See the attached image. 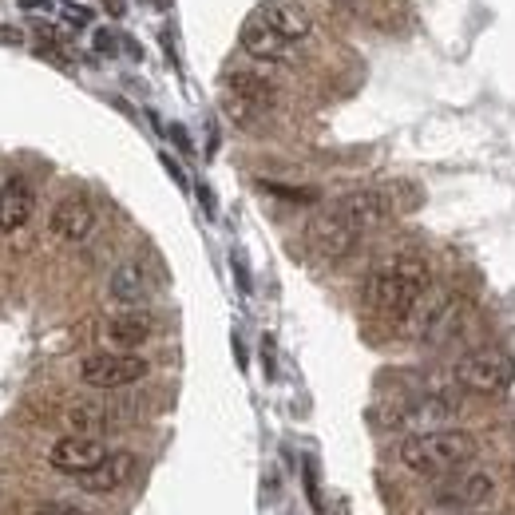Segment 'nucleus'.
<instances>
[{"mask_svg":"<svg viewBox=\"0 0 515 515\" xmlns=\"http://www.w3.org/2000/svg\"><path fill=\"white\" fill-rule=\"evenodd\" d=\"M432 286V270L420 254H397L389 262H381L369 282H365V302L385 313V317H409L416 302L428 294Z\"/></svg>","mask_w":515,"mask_h":515,"instance_id":"1","label":"nucleus"},{"mask_svg":"<svg viewBox=\"0 0 515 515\" xmlns=\"http://www.w3.org/2000/svg\"><path fill=\"white\" fill-rule=\"evenodd\" d=\"M480 452V440L464 428H428V432H412L401 444V464L416 476H448L464 464H472Z\"/></svg>","mask_w":515,"mask_h":515,"instance_id":"2","label":"nucleus"},{"mask_svg":"<svg viewBox=\"0 0 515 515\" xmlns=\"http://www.w3.org/2000/svg\"><path fill=\"white\" fill-rule=\"evenodd\" d=\"M464 313H468V302H464L456 290H444V294H436L432 302L420 298L416 309L409 313V325L424 345H440V341H448V337L464 325Z\"/></svg>","mask_w":515,"mask_h":515,"instance_id":"3","label":"nucleus"},{"mask_svg":"<svg viewBox=\"0 0 515 515\" xmlns=\"http://www.w3.org/2000/svg\"><path fill=\"white\" fill-rule=\"evenodd\" d=\"M515 377V361L500 349H480V353H468L460 365H456V385L468 389V393H480V397H496L512 385Z\"/></svg>","mask_w":515,"mask_h":515,"instance_id":"4","label":"nucleus"},{"mask_svg":"<svg viewBox=\"0 0 515 515\" xmlns=\"http://www.w3.org/2000/svg\"><path fill=\"white\" fill-rule=\"evenodd\" d=\"M151 373L147 357L139 353H123V349H111V353H92L80 361V381L92 385V389H127L135 381H143Z\"/></svg>","mask_w":515,"mask_h":515,"instance_id":"5","label":"nucleus"},{"mask_svg":"<svg viewBox=\"0 0 515 515\" xmlns=\"http://www.w3.org/2000/svg\"><path fill=\"white\" fill-rule=\"evenodd\" d=\"M500 492V480H496V472H488V468H480V472H464V476H456L452 484H444L436 496H432V504L436 508H444V512H476V508H484V504H492V496Z\"/></svg>","mask_w":515,"mask_h":515,"instance_id":"6","label":"nucleus"},{"mask_svg":"<svg viewBox=\"0 0 515 515\" xmlns=\"http://www.w3.org/2000/svg\"><path fill=\"white\" fill-rule=\"evenodd\" d=\"M333 210L357 230V234H369V230H377V226H385L389 222V214L397 210L393 203V191H381V187H365V191H349V195H341Z\"/></svg>","mask_w":515,"mask_h":515,"instance_id":"7","label":"nucleus"},{"mask_svg":"<svg viewBox=\"0 0 515 515\" xmlns=\"http://www.w3.org/2000/svg\"><path fill=\"white\" fill-rule=\"evenodd\" d=\"M361 242V234L329 206V210H321L313 222H309V246L321 254V258H329V262H337V258H345V254H353V246Z\"/></svg>","mask_w":515,"mask_h":515,"instance_id":"8","label":"nucleus"},{"mask_svg":"<svg viewBox=\"0 0 515 515\" xmlns=\"http://www.w3.org/2000/svg\"><path fill=\"white\" fill-rule=\"evenodd\" d=\"M103 456H107L103 440L88 436V432H72V436H64V440H56V444H52V452H48V464H52L56 472L84 476V472H92V468L100 464Z\"/></svg>","mask_w":515,"mask_h":515,"instance_id":"9","label":"nucleus"},{"mask_svg":"<svg viewBox=\"0 0 515 515\" xmlns=\"http://www.w3.org/2000/svg\"><path fill=\"white\" fill-rule=\"evenodd\" d=\"M135 472H139V456H135V452H107L92 472H84V476H76V480H80L84 492L107 496V492H119L123 484H131Z\"/></svg>","mask_w":515,"mask_h":515,"instance_id":"10","label":"nucleus"},{"mask_svg":"<svg viewBox=\"0 0 515 515\" xmlns=\"http://www.w3.org/2000/svg\"><path fill=\"white\" fill-rule=\"evenodd\" d=\"M151 337H155V317L139 306H127L123 313L107 317V325H103V341L115 345V349H123V353L147 345Z\"/></svg>","mask_w":515,"mask_h":515,"instance_id":"11","label":"nucleus"},{"mask_svg":"<svg viewBox=\"0 0 515 515\" xmlns=\"http://www.w3.org/2000/svg\"><path fill=\"white\" fill-rule=\"evenodd\" d=\"M242 48L254 60H270V64H290L294 60V40H286L282 32H274L262 16H250L242 24Z\"/></svg>","mask_w":515,"mask_h":515,"instance_id":"12","label":"nucleus"},{"mask_svg":"<svg viewBox=\"0 0 515 515\" xmlns=\"http://www.w3.org/2000/svg\"><path fill=\"white\" fill-rule=\"evenodd\" d=\"M48 226H52V234L60 242H84L96 230V206L88 203L84 195H68V199L56 203Z\"/></svg>","mask_w":515,"mask_h":515,"instance_id":"13","label":"nucleus"},{"mask_svg":"<svg viewBox=\"0 0 515 515\" xmlns=\"http://www.w3.org/2000/svg\"><path fill=\"white\" fill-rule=\"evenodd\" d=\"M151 290H155L151 270H147V262H139V258L115 266L111 278H107V294H111V302H119V306H143V302L151 298Z\"/></svg>","mask_w":515,"mask_h":515,"instance_id":"14","label":"nucleus"},{"mask_svg":"<svg viewBox=\"0 0 515 515\" xmlns=\"http://www.w3.org/2000/svg\"><path fill=\"white\" fill-rule=\"evenodd\" d=\"M36 210V191L24 175H12L4 187H0V230L4 234H16L20 226H28Z\"/></svg>","mask_w":515,"mask_h":515,"instance_id":"15","label":"nucleus"},{"mask_svg":"<svg viewBox=\"0 0 515 515\" xmlns=\"http://www.w3.org/2000/svg\"><path fill=\"white\" fill-rule=\"evenodd\" d=\"M254 16H262L274 32H282L286 40H302L313 32V16H309L302 4H294V0H262L258 8H254Z\"/></svg>","mask_w":515,"mask_h":515,"instance_id":"16","label":"nucleus"},{"mask_svg":"<svg viewBox=\"0 0 515 515\" xmlns=\"http://www.w3.org/2000/svg\"><path fill=\"white\" fill-rule=\"evenodd\" d=\"M222 92H226V96H234V100L250 103V107H254V111H262V115L278 107V88H274L270 80L254 76V72H230Z\"/></svg>","mask_w":515,"mask_h":515,"instance_id":"17","label":"nucleus"},{"mask_svg":"<svg viewBox=\"0 0 515 515\" xmlns=\"http://www.w3.org/2000/svg\"><path fill=\"white\" fill-rule=\"evenodd\" d=\"M68 424H72L76 432L96 436V432H103V428L119 424V412L103 409V405H72V409H68Z\"/></svg>","mask_w":515,"mask_h":515,"instance_id":"18","label":"nucleus"},{"mask_svg":"<svg viewBox=\"0 0 515 515\" xmlns=\"http://www.w3.org/2000/svg\"><path fill=\"white\" fill-rule=\"evenodd\" d=\"M36 56H40V60H52L56 68H72V52H68L60 40H52V36H40V48H36Z\"/></svg>","mask_w":515,"mask_h":515,"instance_id":"19","label":"nucleus"},{"mask_svg":"<svg viewBox=\"0 0 515 515\" xmlns=\"http://www.w3.org/2000/svg\"><path fill=\"white\" fill-rule=\"evenodd\" d=\"M64 16H68L72 28H88V24H92V12L80 8V4H64Z\"/></svg>","mask_w":515,"mask_h":515,"instance_id":"20","label":"nucleus"},{"mask_svg":"<svg viewBox=\"0 0 515 515\" xmlns=\"http://www.w3.org/2000/svg\"><path fill=\"white\" fill-rule=\"evenodd\" d=\"M36 515H88V512H80V508H72V504H40Z\"/></svg>","mask_w":515,"mask_h":515,"instance_id":"21","label":"nucleus"},{"mask_svg":"<svg viewBox=\"0 0 515 515\" xmlns=\"http://www.w3.org/2000/svg\"><path fill=\"white\" fill-rule=\"evenodd\" d=\"M96 52L100 56H115V36L111 32H96Z\"/></svg>","mask_w":515,"mask_h":515,"instance_id":"22","label":"nucleus"},{"mask_svg":"<svg viewBox=\"0 0 515 515\" xmlns=\"http://www.w3.org/2000/svg\"><path fill=\"white\" fill-rule=\"evenodd\" d=\"M24 36L16 32V28H0V44H20Z\"/></svg>","mask_w":515,"mask_h":515,"instance_id":"23","label":"nucleus"}]
</instances>
